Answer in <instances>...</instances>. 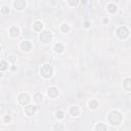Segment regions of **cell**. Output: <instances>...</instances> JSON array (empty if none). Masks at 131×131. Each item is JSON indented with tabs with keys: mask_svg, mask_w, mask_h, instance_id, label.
Returning a JSON list of instances; mask_svg holds the SVG:
<instances>
[{
	"mask_svg": "<svg viewBox=\"0 0 131 131\" xmlns=\"http://www.w3.org/2000/svg\"><path fill=\"white\" fill-rule=\"evenodd\" d=\"M109 121L112 125H119L122 121V115L117 111H113L109 115Z\"/></svg>",
	"mask_w": 131,
	"mask_h": 131,
	"instance_id": "obj_1",
	"label": "cell"
},
{
	"mask_svg": "<svg viewBox=\"0 0 131 131\" xmlns=\"http://www.w3.org/2000/svg\"><path fill=\"white\" fill-rule=\"evenodd\" d=\"M95 129L96 130H106V126L103 125V124H98V125H96Z\"/></svg>",
	"mask_w": 131,
	"mask_h": 131,
	"instance_id": "obj_20",
	"label": "cell"
},
{
	"mask_svg": "<svg viewBox=\"0 0 131 131\" xmlns=\"http://www.w3.org/2000/svg\"><path fill=\"white\" fill-rule=\"evenodd\" d=\"M9 121H10V117H9V116H5V117H4V122L8 123Z\"/></svg>",
	"mask_w": 131,
	"mask_h": 131,
	"instance_id": "obj_25",
	"label": "cell"
},
{
	"mask_svg": "<svg viewBox=\"0 0 131 131\" xmlns=\"http://www.w3.org/2000/svg\"><path fill=\"white\" fill-rule=\"evenodd\" d=\"M54 50L56 51V52H63L64 51V45L60 43H57L55 46H54Z\"/></svg>",
	"mask_w": 131,
	"mask_h": 131,
	"instance_id": "obj_13",
	"label": "cell"
},
{
	"mask_svg": "<svg viewBox=\"0 0 131 131\" xmlns=\"http://www.w3.org/2000/svg\"><path fill=\"white\" fill-rule=\"evenodd\" d=\"M47 93L50 97H56V96L58 95V90L55 87H49L48 88V90H47Z\"/></svg>",
	"mask_w": 131,
	"mask_h": 131,
	"instance_id": "obj_8",
	"label": "cell"
},
{
	"mask_svg": "<svg viewBox=\"0 0 131 131\" xmlns=\"http://www.w3.org/2000/svg\"><path fill=\"white\" fill-rule=\"evenodd\" d=\"M108 10L111 13H115L117 11V6L115 4H109L108 5Z\"/></svg>",
	"mask_w": 131,
	"mask_h": 131,
	"instance_id": "obj_14",
	"label": "cell"
},
{
	"mask_svg": "<svg viewBox=\"0 0 131 131\" xmlns=\"http://www.w3.org/2000/svg\"><path fill=\"white\" fill-rule=\"evenodd\" d=\"M51 39H52V35H51V33L48 32V31H43V32L40 34V40L44 43L50 42Z\"/></svg>",
	"mask_w": 131,
	"mask_h": 131,
	"instance_id": "obj_4",
	"label": "cell"
},
{
	"mask_svg": "<svg viewBox=\"0 0 131 131\" xmlns=\"http://www.w3.org/2000/svg\"><path fill=\"white\" fill-rule=\"evenodd\" d=\"M25 112H26V114H27L28 116H32V115H34V114H35V112H36V106H31V105L27 106L26 109H25Z\"/></svg>",
	"mask_w": 131,
	"mask_h": 131,
	"instance_id": "obj_7",
	"label": "cell"
},
{
	"mask_svg": "<svg viewBox=\"0 0 131 131\" xmlns=\"http://www.w3.org/2000/svg\"><path fill=\"white\" fill-rule=\"evenodd\" d=\"M9 33H10V35H11L12 37H16L19 35V33H20V30H19V28H16V27H12V28H10Z\"/></svg>",
	"mask_w": 131,
	"mask_h": 131,
	"instance_id": "obj_11",
	"label": "cell"
},
{
	"mask_svg": "<svg viewBox=\"0 0 131 131\" xmlns=\"http://www.w3.org/2000/svg\"><path fill=\"white\" fill-rule=\"evenodd\" d=\"M54 130H64V126L63 125H55L53 127Z\"/></svg>",
	"mask_w": 131,
	"mask_h": 131,
	"instance_id": "obj_24",
	"label": "cell"
},
{
	"mask_svg": "<svg viewBox=\"0 0 131 131\" xmlns=\"http://www.w3.org/2000/svg\"><path fill=\"white\" fill-rule=\"evenodd\" d=\"M1 12L3 13V15H7V13H9V8L6 7V6H4V7H2Z\"/></svg>",
	"mask_w": 131,
	"mask_h": 131,
	"instance_id": "obj_22",
	"label": "cell"
},
{
	"mask_svg": "<svg viewBox=\"0 0 131 131\" xmlns=\"http://www.w3.org/2000/svg\"><path fill=\"white\" fill-rule=\"evenodd\" d=\"M34 27V30L35 31H41L43 28V25H42V23L41 22H35V24L33 25Z\"/></svg>",
	"mask_w": 131,
	"mask_h": 131,
	"instance_id": "obj_12",
	"label": "cell"
},
{
	"mask_svg": "<svg viewBox=\"0 0 131 131\" xmlns=\"http://www.w3.org/2000/svg\"><path fill=\"white\" fill-rule=\"evenodd\" d=\"M41 75L43 76V77L45 78H49L51 75L53 73V69L51 67L50 65H44L42 66V68H41Z\"/></svg>",
	"mask_w": 131,
	"mask_h": 131,
	"instance_id": "obj_2",
	"label": "cell"
},
{
	"mask_svg": "<svg viewBox=\"0 0 131 131\" xmlns=\"http://www.w3.org/2000/svg\"><path fill=\"white\" fill-rule=\"evenodd\" d=\"M61 31H63L64 33H68L69 31H70V27H69L68 25H66V24H65V25L61 26Z\"/></svg>",
	"mask_w": 131,
	"mask_h": 131,
	"instance_id": "obj_19",
	"label": "cell"
},
{
	"mask_svg": "<svg viewBox=\"0 0 131 131\" xmlns=\"http://www.w3.org/2000/svg\"><path fill=\"white\" fill-rule=\"evenodd\" d=\"M123 86L125 88V90L131 91V78H126L123 82Z\"/></svg>",
	"mask_w": 131,
	"mask_h": 131,
	"instance_id": "obj_9",
	"label": "cell"
},
{
	"mask_svg": "<svg viewBox=\"0 0 131 131\" xmlns=\"http://www.w3.org/2000/svg\"><path fill=\"white\" fill-rule=\"evenodd\" d=\"M64 112H61V111H58L57 113H56V117L57 118H60V119H61V118H64Z\"/></svg>",
	"mask_w": 131,
	"mask_h": 131,
	"instance_id": "obj_23",
	"label": "cell"
},
{
	"mask_svg": "<svg viewBox=\"0 0 131 131\" xmlns=\"http://www.w3.org/2000/svg\"><path fill=\"white\" fill-rule=\"evenodd\" d=\"M6 69H7V63L4 60H2L1 63H0V70L1 71H5Z\"/></svg>",
	"mask_w": 131,
	"mask_h": 131,
	"instance_id": "obj_17",
	"label": "cell"
},
{
	"mask_svg": "<svg viewBox=\"0 0 131 131\" xmlns=\"http://www.w3.org/2000/svg\"><path fill=\"white\" fill-rule=\"evenodd\" d=\"M42 94L41 93H36L35 95H34V99H35V101H37V102H40L41 101H42Z\"/></svg>",
	"mask_w": 131,
	"mask_h": 131,
	"instance_id": "obj_16",
	"label": "cell"
},
{
	"mask_svg": "<svg viewBox=\"0 0 131 131\" xmlns=\"http://www.w3.org/2000/svg\"><path fill=\"white\" fill-rule=\"evenodd\" d=\"M15 7L19 10H23L26 7V1L25 0H15Z\"/></svg>",
	"mask_w": 131,
	"mask_h": 131,
	"instance_id": "obj_6",
	"label": "cell"
},
{
	"mask_svg": "<svg viewBox=\"0 0 131 131\" xmlns=\"http://www.w3.org/2000/svg\"><path fill=\"white\" fill-rule=\"evenodd\" d=\"M117 35H118L119 38H121V39H125L129 36V30L126 28V27H120V28L117 30Z\"/></svg>",
	"mask_w": 131,
	"mask_h": 131,
	"instance_id": "obj_3",
	"label": "cell"
},
{
	"mask_svg": "<svg viewBox=\"0 0 131 131\" xmlns=\"http://www.w3.org/2000/svg\"><path fill=\"white\" fill-rule=\"evenodd\" d=\"M84 27H85V28H89V27H90V23L86 20V22L84 23Z\"/></svg>",
	"mask_w": 131,
	"mask_h": 131,
	"instance_id": "obj_26",
	"label": "cell"
},
{
	"mask_svg": "<svg viewBox=\"0 0 131 131\" xmlns=\"http://www.w3.org/2000/svg\"><path fill=\"white\" fill-rule=\"evenodd\" d=\"M20 47H22V49L24 51H29L31 49V43L29 42V41H23Z\"/></svg>",
	"mask_w": 131,
	"mask_h": 131,
	"instance_id": "obj_10",
	"label": "cell"
},
{
	"mask_svg": "<svg viewBox=\"0 0 131 131\" xmlns=\"http://www.w3.org/2000/svg\"><path fill=\"white\" fill-rule=\"evenodd\" d=\"M108 22H109L108 19H103V23H108Z\"/></svg>",
	"mask_w": 131,
	"mask_h": 131,
	"instance_id": "obj_27",
	"label": "cell"
},
{
	"mask_svg": "<svg viewBox=\"0 0 131 131\" xmlns=\"http://www.w3.org/2000/svg\"><path fill=\"white\" fill-rule=\"evenodd\" d=\"M89 106H90L91 109H96L98 106V102L96 101H91L90 102H89Z\"/></svg>",
	"mask_w": 131,
	"mask_h": 131,
	"instance_id": "obj_18",
	"label": "cell"
},
{
	"mask_svg": "<svg viewBox=\"0 0 131 131\" xmlns=\"http://www.w3.org/2000/svg\"><path fill=\"white\" fill-rule=\"evenodd\" d=\"M68 2H69V4L72 5V6H76L78 4V2H79V0H68Z\"/></svg>",
	"mask_w": 131,
	"mask_h": 131,
	"instance_id": "obj_21",
	"label": "cell"
},
{
	"mask_svg": "<svg viewBox=\"0 0 131 131\" xmlns=\"http://www.w3.org/2000/svg\"><path fill=\"white\" fill-rule=\"evenodd\" d=\"M70 113H71L72 116H77L79 114V110H78L77 106H72L71 110H70Z\"/></svg>",
	"mask_w": 131,
	"mask_h": 131,
	"instance_id": "obj_15",
	"label": "cell"
},
{
	"mask_svg": "<svg viewBox=\"0 0 131 131\" xmlns=\"http://www.w3.org/2000/svg\"><path fill=\"white\" fill-rule=\"evenodd\" d=\"M19 101H20V105H23V106L28 105L29 101H30V96L27 93H20L19 95Z\"/></svg>",
	"mask_w": 131,
	"mask_h": 131,
	"instance_id": "obj_5",
	"label": "cell"
}]
</instances>
